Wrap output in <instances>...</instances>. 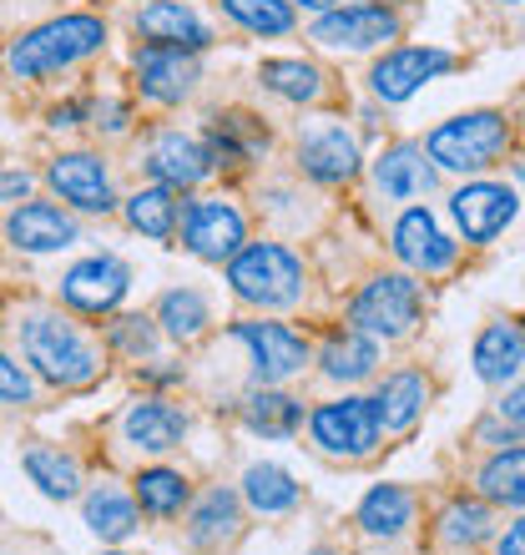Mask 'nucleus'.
Wrapping results in <instances>:
<instances>
[{
	"mask_svg": "<svg viewBox=\"0 0 525 555\" xmlns=\"http://www.w3.org/2000/svg\"><path fill=\"white\" fill-rule=\"evenodd\" d=\"M424 404H430V379H424L420 369H394V374H384L380 389H374V410H380L384 435L414 429Z\"/></svg>",
	"mask_w": 525,
	"mask_h": 555,
	"instance_id": "nucleus-24",
	"label": "nucleus"
},
{
	"mask_svg": "<svg viewBox=\"0 0 525 555\" xmlns=\"http://www.w3.org/2000/svg\"><path fill=\"white\" fill-rule=\"evenodd\" d=\"M21 465H26L30 485L41 490L46 500H76L81 495V465H76V454H66L61 444H26L21 454Z\"/></svg>",
	"mask_w": 525,
	"mask_h": 555,
	"instance_id": "nucleus-31",
	"label": "nucleus"
},
{
	"mask_svg": "<svg viewBox=\"0 0 525 555\" xmlns=\"http://www.w3.org/2000/svg\"><path fill=\"white\" fill-rule=\"evenodd\" d=\"M293 5H304V11H334V5H338V0H293Z\"/></svg>",
	"mask_w": 525,
	"mask_h": 555,
	"instance_id": "nucleus-46",
	"label": "nucleus"
},
{
	"mask_svg": "<svg viewBox=\"0 0 525 555\" xmlns=\"http://www.w3.org/2000/svg\"><path fill=\"white\" fill-rule=\"evenodd\" d=\"M389 243H394V258H399L409 273H424V278L445 273V268H454V258H460V243L439 228V218L430 207H409L405 218L394 222Z\"/></svg>",
	"mask_w": 525,
	"mask_h": 555,
	"instance_id": "nucleus-14",
	"label": "nucleus"
},
{
	"mask_svg": "<svg viewBox=\"0 0 525 555\" xmlns=\"http://www.w3.org/2000/svg\"><path fill=\"white\" fill-rule=\"evenodd\" d=\"M0 404H36V379L26 364H15L11 353H0Z\"/></svg>",
	"mask_w": 525,
	"mask_h": 555,
	"instance_id": "nucleus-40",
	"label": "nucleus"
},
{
	"mask_svg": "<svg viewBox=\"0 0 525 555\" xmlns=\"http://www.w3.org/2000/svg\"><path fill=\"white\" fill-rule=\"evenodd\" d=\"M298 500H304V485L293 480L283 465H248L243 469V505L248 511H258V515H289V511H298Z\"/></svg>",
	"mask_w": 525,
	"mask_h": 555,
	"instance_id": "nucleus-33",
	"label": "nucleus"
},
{
	"mask_svg": "<svg viewBox=\"0 0 525 555\" xmlns=\"http://www.w3.org/2000/svg\"><path fill=\"white\" fill-rule=\"evenodd\" d=\"M496 5H515V0H496Z\"/></svg>",
	"mask_w": 525,
	"mask_h": 555,
	"instance_id": "nucleus-49",
	"label": "nucleus"
},
{
	"mask_svg": "<svg viewBox=\"0 0 525 555\" xmlns=\"http://www.w3.org/2000/svg\"><path fill=\"white\" fill-rule=\"evenodd\" d=\"M131 495H137L142 515H152V520H177L192 505V480L172 465H146V469H137Z\"/></svg>",
	"mask_w": 525,
	"mask_h": 555,
	"instance_id": "nucleus-30",
	"label": "nucleus"
},
{
	"mask_svg": "<svg viewBox=\"0 0 525 555\" xmlns=\"http://www.w3.org/2000/svg\"><path fill=\"white\" fill-rule=\"evenodd\" d=\"M21 349L26 364L41 374L51 389H87L102 379V349L81 323L61 319V313H30L21 323Z\"/></svg>",
	"mask_w": 525,
	"mask_h": 555,
	"instance_id": "nucleus-2",
	"label": "nucleus"
},
{
	"mask_svg": "<svg viewBox=\"0 0 525 555\" xmlns=\"http://www.w3.org/2000/svg\"><path fill=\"white\" fill-rule=\"evenodd\" d=\"M5 237H11V248L15 253H61V248H72L76 237H81V228H76V218L66 212V203H21L5 218Z\"/></svg>",
	"mask_w": 525,
	"mask_h": 555,
	"instance_id": "nucleus-16",
	"label": "nucleus"
},
{
	"mask_svg": "<svg viewBox=\"0 0 525 555\" xmlns=\"http://www.w3.org/2000/svg\"><path fill=\"white\" fill-rule=\"evenodd\" d=\"M207 157H213V172L218 167H248L268 152V127L253 117H218L207 127Z\"/></svg>",
	"mask_w": 525,
	"mask_h": 555,
	"instance_id": "nucleus-29",
	"label": "nucleus"
},
{
	"mask_svg": "<svg viewBox=\"0 0 525 555\" xmlns=\"http://www.w3.org/2000/svg\"><path fill=\"white\" fill-rule=\"evenodd\" d=\"M414 511H420L414 490H405V485H374V490L359 500L354 520H359V530L374 535V541H399V535L414 526Z\"/></svg>",
	"mask_w": 525,
	"mask_h": 555,
	"instance_id": "nucleus-26",
	"label": "nucleus"
},
{
	"mask_svg": "<svg viewBox=\"0 0 525 555\" xmlns=\"http://www.w3.org/2000/svg\"><path fill=\"white\" fill-rule=\"evenodd\" d=\"M97 51H106L102 15H87V11L51 15V21L21 30V36L5 46V72H11L15 81H41V76L72 72V66L91 61Z\"/></svg>",
	"mask_w": 525,
	"mask_h": 555,
	"instance_id": "nucleus-1",
	"label": "nucleus"
},
{
	"mask_svg": "<svg viewBox=\"0 0 525 555\" xmlns=\"http://www.w3.org/2000/svg\"><path fill=\"white\" fill-rule=\"evenodd\" d=\"M420 313H424V293H420V283H414L409 273L369 278L364 288L354 293V304H349L354 328H364V334L380 338V344L409 338L414 334V323H420Z\"/></svg>",
	"mask_w": 525,
	"mask_h": 555,
	"instance_id": "nucleus-6",
	"label": "nucleus"
},
{
	"mask_svg": "<svg viewBox=\"0 0 525 555\" xmlns=\"http://www.w3.org/2000/svg\"><path fill=\"white\" fill-rule=\"evenodd\" d=\"M97 127H106V132H127V106L121 102L97 106Z\"/></svg>",
	"mask_w": 525,
	"mask_h": 555,
	"instance_id": "nucleus-45",
	"label": "nucleus"
},
{
	"mask_svg": "<svg viewBox=\"0 0 525 555\" xmlns=\"http://www.w3.org/2000/svg\"><path fill=\"white\" fill-rule=\"evenodd\" d=\"M319 46L329 51H374V46H389L405 36V15L384 5V0H338L334 11H323L308 30Z\"/></svg>",
	"mask_w": 525,
	"mask_h": 555,
	"instance_id": "nucleus-8",
	"label": "nucleus"
},
{
	"mask_svg": "<svg viewBox=\"0 0 525 555\" xmlns=\"http://www.w3.org/2000/svg\"><path fill=\"white\" fill-rule=\"evenodd\" d=\"M238 526H243V495H233L228 485H213L188 515V541L197 551H218L238 535Z\"/></svg>",
	"mask_w": 525,
	"mask_h": 555,
	"instance_id": "nucleus-25",
	"label": "nucleus"
},
{
	"mask_svg": "<svg viewBox=\"0 0 525 555\" xmlns=\"http://www.w3.org/2000/svg\"><path fill=\"white\" fill-rule=\"evenodd\" d=\"M146 172H152V182H167V188H177V192L197 188V182L213 177L207 142L203 137H188V132H162L157 142L146 146Z\"/></svg>",
	"mask_w": 525,
	"mask_h": 555,
	"instance_id": "nucleus-20",
	"label": "nucleus"
},
{
	"mask_svg": "<svg viewBox=\"0 0 525 555\" xmlns=\"http://www.w3.org/2000/svg\"><path fill=\"white\" fill-rule=\"evenodd\" d=\"M233 298L248 308H298L308 293L304 258L283 243H243L228 263Z\"/></svg>",
	"mask_w": 525,
	"mask_h": 555,
	"instance_id": "nucleus-3",
	"label": "nucleus"
},
{
	"mask_svg": "<svg viewBox=\"0 0 525 555\" xmlns=\"http://www.w3.org/2000/svg\"><path fill=\"white\" fill-rule=\"evenodd\" d=\"M112 555H121V551H112Z\"/></svg>",
	"mask_w": 525,
	"mask_h": 555,
	"instance_id": "nucleus-50",
	"label": "nucleus"
},
{
	"mask_svg": "<svg viewBox=\"0 0 525 555\" xmlns=\"http://www.w3.org/2000/svg\"><path fill=\"white\" fill-rule=\"evenodd\" d=\"M157 323H162V334L167 338L192 344V338L207 334V323H213V304H207L203 288H167L157 298Z\"/></svg>",
	"mask_w": 525,
	"mask_h": 555,
	"instance_id": "nucleus-34",
	"label": "nucleus"
},
{
	"mask_svg": "<svg viewBox=\"0 0 525 555\" xmlns=\"http://www.w3.org/2000/svg\"><path fill=\"white\" fill-rule=\"evenodd\" d=\"M127 288H131V268L121 263L117 253H91V258H81V263H72L61 273V304L72 313H87V319L117 313Z\"/></svg>",
	"mask_w": 525,
	"mask_h": 555,
	"instance_id": "nucleus-10",
	"label": "nucleus"
},
{
	"mask_svg": "<svg viewBox=\"0 0 525 555\" xmlns=\"http://www.w3.org/2000/svg\"><path fill=\"white\" fill-rule=\"evenodd\" d=\"M137 36L146 46H172V51H192V56L218 41L213 26L192 11L188 0H152V5H142L137 11Z\"/></svg>",
	"mask_w": 525,
	"mask_h": 555,
	"instance_id": "nucleus-17",
	"label": "nucleus"
},
{
	"mask_svg": "<svg viewBox=\"0 0 525 555\" xmlns=\"http://www.w3.org/2000/svg\"><path fill=\"white\" fill-rule=\"evenodd\" d=\"M188 429H192L188 410H177L167 399H137V404H127V414H121V439L142 454L177 450V444L188 439Z\"/></svg>",
	"mask_w": 525,
	"mask_h": 555,
	"instance_id": "nucleus-19",
	"label": "nucleus"
},
{
	"mask_svg": "<svg viewBox=\"0 0 525 555\" xmlns=\"http://www.w3.org/2000/svg\"><path fill=\"white\" fill-rule=\"evenodd\" d=\"M359 142L344 127H313V132L298 137V167L304 177L323 182V188H338V182H354L359 177Z\"/></svg>",
	"mask_w": 525,
	"mask_h": 555,
	"instance_id": "nucleus-18",
	"label": "nucleus"
},
{
	"mask_svg": "<svg viewBox=\"0 0 525 555\" xmlns=\"http://www.w3.org/2000/svg\"><path fill=\"white\" fill-rule=\"evenodd\" d=\"M496 555H525V515H521V520H515V526H505V530H500Z\"/></svg>",
	"mask_w": 525,
	"mask_h": 555,
	"instance_id": "nucleus-43",
	"label": "nucleus"
},
{
	"mask_svg": "<svg viewBox=\"0 0 525 555\" xmlns=\"http://www.w3.org/2000/svg\"><path fill=\"white\" fill-rule=\"evenodd\" d=\"M218 11L243 26L248 36H293L298 30V15H293V0H218Z\"/></svg>",
	"mask_w": 525,
	"mask_h": 555,
	"instance_id": "nucleus-36",
	"label": "nucleus"
},
{
	"mask_svg": "<svg viewBox=\"0 0 525 555\" xmlns=\"http://www.w3.org/2000/svg\"><path fill=\"white\" fill-rule=\"evenodd\" d=\"M243 424L262 439H289L304 429V404L293 395H283V384H262L243 399Z\"/></svg>",
	"mask_w": 525,
	"mask_h": 555,
	"instance_id": "nucleus-32",
	"label": "nucleus"
},
{
	"mask_svg": "<svg viewBox=\"0 0 525 555\" xmlns=\"http://www.w3.org/2000/svg\"><path fill=\"white\" fill-rule=\"evenodd\" d=\"M157 319H142V313H127V319H117L112 328H106V338H112V349L127 353V359H152L157 353V328H152Z\"/></svg>",
	"mask_w": 525,
	"mask_h": 555,
	"instance_id": "nucleus-39",
	"label": "nucleus"
},
{
	"mask_svg": "<svg viewBox=\"0 0 525 555\" xmlns=\"http://www.w3.org/2000/svg\"><path fill=\"white\" fill-rule=\"evenodd\" d=\"M424 152L445 172H485L511 152V121L500 112H465V117L439 121L424 137Z\"/></svg>",
	"mask_w": 525,
	"mask_h": 555,
	"instance_id": "nucleus-4",
	"label": "nucleus"
},
{
	"mask_svg": "<svg viewBox=\"0 0 525 555\" xmlns=\"http://www.w3.org/2000/svg\"><path fill=\"white\" fill-rule=\"evenodd\" d=\"M450 66H454V56H450V51H439V46H394V51H384V56L374 61L369 87H374V96H380V102L399 106V102H409L424 81L445 76Z\"/></svg>",
	"mask_w": 525,
	"mask_h": 555,
	"instance_id": "nucleus-12",
	"label": "nucleus"
},
{
	"mask_svg": "<svg viewBox=\"0 0 525 555\" xmlns=\"http://www.w3.org/2000/svg\"><path fill=\"white\" fill-rule=\"evenodd\" d=\"M233 344L248 349V364L258 374V384H289L293 374H304L308 364V338L298 328L278 319H243L233 323Z\"/></svg>",
	"mask_w": 525,
	"mask_h": 555,
	"instance_id": "nucleus-9",
	"label": "nucleus"
},
{
	"mask_svg": "<svg viewBox=\"0 0 525 555\" xmlns=\"http://www.w3.org/2000/svg\"><path fill=\"white\" fill-rule=\"evenodd\" d=\"M121 212H127L131 233L152 237V243H172L177 228H182V203H177V188H167V182L137 188L127 203H121Z\"/></svg>",
	"mask_w": 525,
	"mask_h": 555,
	"instance_id": "nucleus-28",
	"label": "nucleus"
},
{
	"mask_svg": "<svg viewBox=\"0 0 525 555\" xmlns=\"http://www.w3.org/2000/svg\"><path fill=\"white\" fill-rule=\"evenodd\" d=\"M374 188L389 203H414V197L435 188V162H430V152L420 142H399L374 157Z\"/></svg>",
	"mask_w": 525,
	"mask_h": 555,
	"instance_id": "nucleus-21",
	"label": "nucleus"
},
{
	"mask_svg": "<svg viewBox=\"0 0 525 555\" xmlns=\"http://www.w3.org/2000/svg\"><path fill=\"white\" fill-rule=\"evenodd\" d=\"M450 212H454V222H460V237L475 243V248H485V243H496L515 222L521 197H515V188H505V182H465V188L450 197Z\"/></svg>",
	"mask_w": 525,
	"mask_h": 555,
	"instance_id": "nucleus-13",
	"label": "nucleus"
},
{
	"mask_svg": "<svg viewBox=\"0 0 525 555\" xmlns=\"http://www.w3.org/2000/svg\"><path fill=\"white\" fill-rule=\"evenodd\" d=\"M500 420L505 424H525V384H515V389H505V399H500Z\"/></svg>",
	"mask_w": 525,
	"mask_h": 555,
	"instance_id": "nucleus-42",
	"label": "nucleus"
},
{
	"mask_svg": "<svg viewBox=\"0 0 525 555\" xmlns=\"http://www.w3.org/2000/svg\"><path fill=\"white\" fill-rule=\"evenodd\" d=\"M308 435L329 460H344V465H359L380 450L384 424L374 399L364 395H344V399H323L319 410L308 414Z\"/></svg>",
	"mask_w": 525,
	"mask_h": 555,
	"instance_id": "nucleus-5",
	"label": "nucleus"
},
{
	"mask_svg": "<svg viewBox=\"0 0 525 555\" xmlns=\"http://www.w3.org/2000/svg\"><path fill=\"white\" fill-rule=\"evenodd\" d=\"M46 182L76 212H112L117 207L112 172H106V162L97 152H61V157H51L46 162Z\"/></svg>",
	"mask_w": 525,
	"mask_h": 555,
	"instance_id": "nucleus-11",
	"label": "nucleus"
},
{
	"mask_svg": "<svg viewBox=\"0 0 525 555\" xmlns=\"http://www.w3.org/2000/svg\"><path fill=\"white\" fill-rule=\"evenodd\" d=\"M81 515H87V530L106 545H121L131 530L142 526V505L137 495L117 490V485H91L87 500H81Z\"/></svg>",
	"mask_w": 525,
	"mask_h": 555,
	"instance_id": "nucleus-27",
	"label": "nucleus"
},
{
	"mask_svg": "<svg viewBox=\"0 0 525 555\" xmlns=\"http://www.w3.org/2000/svg\"><path fill=\"white\" fill-rule=\"evenodd\" d=\"M131 76H137V91L157 106L188 102L192 91H197V81H203L197 56H192V51H172V46H137Z\"/></svg>",
	"mask_w": 525,
	"mask_h": 555,
	"instance_id": "nucleus-15",
	"label": "nucleus"
},
{
	"mask_svg": "<svg viewBox=\"0 0 525 555\" xmlns=\"http://www.w3.org/2000/svg\"><path fill=\"white\" fill-rule=\"evenodd\" d=\"M81 117H91V102H61V106H51V127H76Z\"/></svg>",
	"mask_w": 525,
	"mask_h": 555,
	"instance_id": "nucleus-44",
	"label": "nucleus"
},
{
	"mask_svg": "<svg viewBox=\"0 0 525 555\" xmlns=\"http://www.w3.org/2000/svg\"><path fill=\"white\" fill-rule=\"evenodd\" d=\"M481 495L496 500V505H511V511H525V444L500 450L481 469Z\"/></svg>",
	"mask_w": 525,
	"mask_h": 555,
	"instance_id": "nucleus-37",
	"label": "nucleus"
},
{
	"mask_svg": "<svg viewBox=\"0 0 525 555\" xmlns=\"http://www.w3.org/2000/svg\"><path fill=\"white\" fill-rule=\"evenodd\" d=\"M308 555H334V551H323V545H319V551H308Z\"/></svg>",
	"mask_w": 525,
	"mask_h": 555,
	"instance_id": "nucleus-48",
	"label": "nucleus"
},
{
	"mask_svg": "<svg viewBox=\"0 0 525 555\" xmlns=\"http://www.w3.org/2000/svg\"><path fill=\"white\" fill-rule=\"evenodd\" d=\"M470 364H475V374H481L485 384L515 379L525 364V328L515 319L485 323L481 338H475V349H470Z\"/></svg>",
	"mask_w": 525,
	"mask_h": 555,
	"instance_id": "nucleus-22",
	"label": "nucleus"
},
{
	"mask_svg": "<svg viewBox=\"0 0 525 555\" xmlns=\"http://www.w3.org/2000/svg\"><path fill=\"white\" fill-rule=\"evenodd\" d=\"M177 237L203 263H233L238 248L248 243V218L233 197H192V203H182Z\"/></svg>",
	"mask_w": 525,
	"mask_h": 555,
	"instance_id": "nucleus-7",
	"label": "nucleus"
},
{
	"mask_svg": "<svg viewBox=\"0 0 525 555\" xmlns=\"http://www.w3.org/2000/svg\"><path fill=\"white\" fill-rule=\"evenodd\" d=\"M36 188V177L26 167H0V207H21Z\"/></svg>",
	"mask_w": 525,
	"mask_h": 555,
	"instance_id": "nucleus-41",
	"label": "nucleus"
},
{
	"mask_svg": "<svg viewBox=\"0 0 525 555\" xmlns=\"http://www.w3.org/2000/svg\"><path fill=\"white\" fill-rule=\"evenodd\" d=\"M485 530H490V511H485L481 500H454L445 520H439V535L450 545H475L485 541Z\"/></svg>",
	"mask_w": 525,
	"mask_h": 555,
	"instance_id": "nucleus-38",
	"label": "nucleus"
},
{
	"mask_svg": "<svg viewBox=\"0 0 525 555\" xmlns=\"http://www.w3.org/2000/svg\"><path fill=\"white\" fill-rule=\"evenodd\" d=\"M258 81L273 96H283V102H293V106H313V102H323V72L313 66V61H293V56H283V61H262L258 66Z\"/></svg>",
	"mask_w": 525,
	"mask_h": 555,
	"instance_id": "nucleus-35",
	"label": "nucleus"
},
{
	"mask_svg": "<svg viewBox=\"0 0 525 555\" xmlns=\"http://www.w3.org/2000/svg\"><path fill=\"white\" fill-rule=\"evenodd\" d=\"M515 182H521V188H525V167H515Z\"/></svg>",
	"mask_w": 525,
	"mask_h": 555,
	"instance_id": "nucleus-47",
	"label": "nucleus"
},
{
	"mask_svg": "<svg viewBox=\"0 0 525 555\" xmlns=\"http://www.w3.org/2000/svg\"><path fill=\"white\" fill-rule=\"evenodd\" d=\"M380 369V338H369L364 328H334L319 349V374L334 384H359Z\"/></svg>",
	"mask_w": 525,
	"mask_h": 555,
	"instance_id": "nucleus-23",
	"label": "nucleus"
}]
</instances>
